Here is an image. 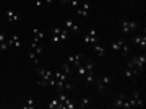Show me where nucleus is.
<instances>
[{"mask_svg": "<svg viewBox=\"0 0 146 109\" xmlns=\"http://www.w3.org/2000/svg\"><path fill=\"white\" fill-rule=\"evenodd\" d=\"M83 65L86 67V70H88V72H93V70H94V62H93V60L84 59V64H83Z\"/></svg>", "mask_w": 146, "mask_h": 109, "instance_id": "obj_26", "label": "nucleus"}, {"mask_svg": "<svg viewBox=\"0 0 146 109\" xmlns=\"http://www.w3.org/2000/svg\"><path fill=\"white\" fill-rule=\"evenodd\" d=\"M37 75H39V78H41L42 82H46L47 85H49V80L54 77V73L50 72V70H47L46 67H37Z\"/></svg>", "mask_w": 146, "mask_h": 109, "instance_id": "obj_4", "label": "nucleus"}, {"mask_svg": "<svg viewBox=\"0 0 146 109\" xmlns=\"http://www.w3.org/2000/svg\"><path fill=\"white\" fill-rule=\"evenodd\" d=\"M3 41H7V37H5L3 33H0V42H3Z\"/></svg>", "mask_w": 146, "mask_h": 109, "instance_id": "obj_33", "label": "nucleus"}, {"mask_svg": "<svg viewBox=\"0 0 146 109\" xmlns=\"http://www.w3.org/2000/svg\"><path fill=\"white\" fill-rule=\"evenodd\" d=\"M5 16H7V20L10 21V23H18V21L21 20V15L20 13H15L13 10H7Z\"/></svg>", "mask_w": 146, "mask_h": 109, "instance_id": "obj_8", "label": "nucleus"}, {"mask_svg": "<svg viewBox=\"0 0 146 109\" xmlns=\"http://www.w3.org/2000/svg\"><path fill=\"white\" fill-rule=\"evenodd\" d=\"M94 80H96V75H94V72H88L86 75H84V82L88 85L94 83Z\"/></svg>", "mask_w": 146, "mask_h": 109, "instance_id": "obj_18", "label": "nucleus"}, {"mask_svg": "<svg viewBox=\"0 0 146 109\" xmlns=\"http://www.w3.org/2000/svg\"><path fill=\"white\" fill-rule=\"evenodd\" d=\"M128 51H130V46H128V42H123V44H122V49H120V52H122V54H123V56H127V54H128Z\"/></svg>", "mask_w": 146, "mask_h": 109, "instance_id": "obj_27", "label": "nucleus"}, {"mask_svg": "<svg viewBox=\"0 0 146 109\" xmlns=\"http://www.w3.org/2000/svg\"><path fill=\"white\" fill-rule=\"evenodd\" d=\"M133 42H135L138 47L145 49V47H146V36H145V34H143V36H135V37H133Z\"/></svg>", "mask_w": 146, "mask_h": 109, "instance_id": "obj_13", "label": "nucleus"}, {"mask_svg": "<svg viewBox=\"0 0 146 109\" xmlns=\"http://www.w3.org/2000/svg\"><path fill=\"white\" fill-rule=\"evenodd\" d=\"M93 103V99H91V96H83V98L80 99V108H88L89 104Z\"/></svg>", "mask_w": 146, "mask_h": 109, "instance_id": "obj_16", "label": "nucleus"}, {"mask_svg": "<svg viewBox=\"0 0 146 109\" xmlns=\"http://www.w3.org/2000/svg\"><path fill=\"white\" fill-rule=\"evenodd\" d=\"M52 2H54V0H44V3H46V5H52Z\"/></svg>", "mask_w": 146, "mask_h": 109, "instance_id": "obj_35", "label": "nucleus"}, {"mask_svg": "<svg viewBox=\"0 0 146 109\" xmlns=\"http://www.w3.org/2000/svg\"><path fill=\"white\" fill-rule=\"evenodd\" d=\"M138 73H140V70H136V68L130 67V65H127V67L123 68V75H125V78H135Z\"/></svg>", "mask_w": 146, "mask_h": 109, "instance_id": "obj_10", "label": "nucleus"}, {"mask_svg": "<svg viewBox=\"0 0 146 109\" xmlns=\"http://www.w3.org/2000/svg\"><path fill=\"white\" fill-rule=\"evenodd\" d=\"M145 64H146V56L145 54H140V56H133V57L128 60V64L127 65H130V67L136 68V70H143V67H145Z\"/></svg>", "mask_w": 146, "mask_h": 109, "instance_id": "obj_1", "label": "nucleus"}, {"mask_svg": "<svg viewBox=\"0 0 146 109\" xmlns=\"http://www.w3.org/2000/svg\"><path fill=\"white\" fill-rule=\"evenodd\" d=\"M60 2H62V0H60Z\"/></svg>", "mask_w": 146, "mask_h": 109, "instance_id": "obj_38", "label": "nucleus"}, {"mask_svg": "<svg viewBox=\"0 0 146 109\" xmlns=\"http://www.w3.org/2000/svg\"><path fill=\"white\" fill-rule=\"evenodd\" d=\"M49 109H60V101H58V98L52 99V101L49 103Z\"/></svg>", "mask_w": 146, "mask_h": 109, "instance_id": "obj_25", "label": "nucleus"}, {"mask_svg": "<svg viewBox=\"0 0 146 109\" xmlns=\"http://www.w3.org/2000/svg\"><path fill=\"white\" fill-rule=\"evenodd\" d=\"M54 78H55V80H60V82H65V80H67V73H63L62 70H58V72L54 73Z\"/></svg>", "mask_w": 146, "mask_h": 109, "instance_id": "obj_22", "label": "nucleus"}, {"mask_svg": "<svg viewBox=\"0 0 146 109\" xmlns=\"http://www.w3.org/2000/svg\"><path fill=\"white\" fill-rule=\"evenodd\" d=\"M65 28H67L68 31H72V33H80V26L75 23L73 20H65Z\"/></svg>", "mask_w": 146, "mask_h": 109, "instance_id": "obj_11", "label": "nucleus"}, {"mask_svg": "<svg viewBox=\"0 0 146 109\" xmlns=\"http://www.w3.org/2000/svg\"><path fill=\"white\" fill-rule=\"evenodd\" d=\"M8 44H10V46H15V47H21L20 36H18V34H13V36H11V39H8Z\"/></svg>", "mask_w": 146, "mask_h": 109, "instance_id": "obj_15", "label": "nucleus"}, {"mask_svg": "<svg viewBox=\"0 0 146 109\" xmlns=\"http://www.w3.org/2000/svg\"><path fill=\"white\" fill-rule=\"evenodd\" d=\"M83 62H84V56H81V54H72L68 57V64L70 65H80Z\"/></svg>", "mask_w": 146, "mask_h": 109, "instance_id": "obj_7", "label": "nucleus"}, {"mask_svg": "<svg viewBox=\"0 0 146 109\" xmlns=\"http://www.w3.org/2000/svg\"><path fill=\"white\" fill-rule=\"evenodd\" d=\"M23 108H25V109H34V108H36V101H34V98H29V99H28L26 104H25Z\"/></svg>", "mask_w": 146, "mask_h": 109, "instance_id": "obj_24", "label": "nucleus"}, {"mask_svg": "<svg viewBox=\"0 0 146 109\" xmlns=\"http://www.w3.org/2000/svg\"><path fill=\"white\" fill-rule=\"evenodd\" d=\"M62 72H63V73H67V75H68V73L72 72V65H70L68 62H65V64L62 65Z\"/></svg>", "mask_w": 146, "mask_h": 109, "instance_id": "obj_28", "label": "nucleus"}, {"mask_svg": "<svg viewBox=\"0 0 146 109\" xmlns=\"http://www.w3.org/2000/svg\"><path fill=\"white\" fill-rule=\"evenodd\" d=\"M34 2H36V0H34Z\"/></svg>", "mask_w": 146, "mask_h": 109, "instance_id": "obj_37", "label": "nucleus"}, {"mask_svg": "<svg viewBox=\"0 0 146 109\" xmlns=\"http://www.w3.org/2000/svg\"><path fill=\"white\" fill-rule=\"evenodd\" d=\"M8 47H10V44H8V41H3V42H0V51H8Z\"/></svg>", "mask_w": 146, "mask_h": 109, "instance_id": "obj_29", "label": "nucleus"}, {"mask_svg": "<svg viewBox=\"0 0 146 109\" xmlns=\"http://www.w3.org/2000/svg\"><path fill=\"white\" fill-rule=\"evenodd\" d=\"M128 103H130L131 108L133 106H143V98L140 96V91L138 90H133L131 91V98H128Z\"/></svg>", "mask_w": 146, "mask_h": 109, "instance_id": "obj_5", "label": "nucleus"}, {"mask_svg": "<svg viewBox=\"0 0 146 109\" xmlns=\"http://www.w3.org/2000/svg\"><path fill=\"white\" fill-rule=\"evenodd\" d=\"M33 33H34V37H33V41L34 42H39L41 39H44V31H39V29H33Z\"/></svg>", "mask_w": 146, "mask_h": 109, "instance_id": "obj_17", "label": "nucleus"}, {"mask_svg": "<svg viewBox=\"0 0 146 109\" xmlns=\"http://www.w3.org/2000/svg\"><path fill=\"white\" fill-rule=\"evenodd\" d=\"M125 42V39H117L115 42H112V49L117 52H120V49H122V44Z\"/></svg>", "mask_w": 146, "mask_h": 109, "instance_id": "obj_21", "label": "nucleus"}, {"mask_svg": "<svg viewBox=\"0 0 146 109\" xmlns=\"http://www.w3.org/2000/svg\"><path fill=\"white\" fill-rule=\"evenodd\" d=\"M83 42L86 44V46H93V44H96V42H99V39H98V31L94 29V28H91L88 31V34H84V37H83Z\"/></svg>", "mask_w": 146, "mask_h": 109, "instance_id": "obj_3", "label": "nucleus"}, {"mask_svg": "<svg viewBox=\"0 0 146 109\" xmlns=\"http://www.w3.org/2000/svg\"><path fill=\"white\" fill-rule=\"evenodd\" d=\"M65 99H68V96L65 93H60L58 94V101H60V106H62V103H65Z\"/></svg>", "mask_w": 146, "mask_h": 109, "instance_id": "obj_30", "label": "nucleus"}, {"mask_svg": "<svg viewBox=\"0 0 146 109\" xmlns=\"http://www.w3.org/2000/svg\"><path fill=\"white\" fill-rule=\"evenodd\" d=\"M68 2H70V0H62V3H68Z\"/></svg>", "mask_w": 146, "mask_h": 109, "instance_id": "obj_36", "label": "nucleus"}, {"mask_svg": "<svg viewBox=\"0 0 146 109\" xmlns=\"http://www.w3.org/2000/svg\"><path fill=\"white\" fill-rule=\"evenodd\" d=\"M136 26H138V23L133 20H122L120 21V31H122V34H130L131 31H135Z\"/></svg>", "mask_w": 146, "mask_h": 109, "instance_id": "obj_2", "label": "nucleus"}, {"mask_svg": "<svg viewBox=\"0 0 146 109\" xmlns=\"http://www.w3.org/2000/svg\"><path fill=\"white\" fill-rule=\"evenodd\" d=\"M68 3H70V5L73 7V8H78V7H80L78 0H70V2H68Z\"/></svg>", "mask_w": 146, "mask_h": 109, "instance_id": "obj_31", "label": "nucleus"}, {"mask_svg": "<svg viewBox=\"0 0 146 109\" xmlns=\"http://www.w3.org/2000/svg\"><path fill=\"white\" fill-rule=\"evenodd\" d=\"M34 3H36V5H37V7H41V5H42V3H44V2H42V0H36V2H34Z\"/></svg>", "mask_w": 146, "mask_h": 109, "instance_id": "obj_34", "label": "nucleus"}, {"mask_svg": "<svg viewBox=\"0 0 146 109\" xmlns=\"http://www.w3.org/2000/svg\"><path fill=\"white\" fill-rule=\"evenodd\" d=\"M76 68H78V77L84 78V75L88 73V70H86V67H84L83 64H80V65H76Z\"/></svg>", "mask_w": 146, "mask_h": 109, "instance_id": "obj_23", "label": "nucleus"}, {"mask_svg": "<svg viewBox=\"0 0 146 109\" xmlns=\"http://www.w3.org/2000/svg\"><path fill=\"white\" fill-rule=\"evenodd\" d=\"M127 98H128V96H127V93H125V91H122V93L115 98V101H114V104H112V106H114V108H122Z\"/></svg>", "mask_w": 146, "mask_h": 109, "instance_id": "obj_9", "label": "nucleus"}, {"mask_svg": "<svg viewBox=\"0 0 146 109\" xmlns=\"http://www.w3.org/2000/svg\"><path fill=\"white\" fill-rule=\"evenodd\" d=\"M54 34H57L60 37V41H67L68 39V29L65 28H60V26H54Z\"/></svg>", "mask_w": 146, "mask_h": 109, "instance_id": "obj_6", "label": "nucleus"}, {"mask_svg": "<svg viewBox=\"0 0 146 109\" xmlns=\"http://www.w3.org/2000/svg\"><path fill=\"white\" fill-rule=\"evenodd\" d=\"M89 7H91V5H89V2H84L81 7H78V8H76V10H78V15L81 16V18H86V16H88Z\"/></svg>", "mask_w": 146, "mask_h": 109, "instance_id": "obj_12", "label": "nucleus"}, {"mask_svg": "<svg viewBox=\"0 0 146 109\" xmlns=\"http://www.w3.org/2000/svg\"><path fill=\"white\" fill-rule=\"evenodd\" d=\"M31 51H34V52L37 54V56H41L44 49H42V47L39 46V42H34V41H33V42H31Z\"/></svg>", "mask_w": 146, "mask_h": 109, "instance_id": "obj_19", "label": "nucleus"}, {"mask_svg": "<svg viewBox=\"0 0 146 109\" xmlns=\"http://www.w3.org/2000/svg\"><path fill=\"white\" fill-rule=\"evenodd\" d=\"M28 57H29V60H31L33 64H36V65H37V64H39V56H37V54H36V52H34V51L28 52Z\"/></svg>", "mask_w": 146, "mask_h": 109, "instance_id": "obj_20", "label": "nucleus"}, {"mask_svg": "<svg viewBox=\"0 0 146 109\" xmlns=\"http://www.w3.org/2000/svg\"><path fill=\"white\" fill-rule=\"evenodd\" d=\"M0 13H2V11H0Z\"/></svg>", "mask_w": 146, "mask_h": 109, "instance_id": "obj_39", "label": "nucleus"}, {"mask_svg": "<svg viewBox=\"0 0 146 109\" xmlns=\"http://www.w3.org/2000/svg\"><path fill=\"white\" fill-rule=\"evenodd\" d=\"M93 49H94V52L99 56V57H104V54H106V51H104V47L101 46L99 42H96V44H93Z\"/></svg>", "mask_w": 146, "mask_h": 109, "instance_id": "obj_14", "label": "nucleus"}, {"mask_svg": "<svg viewBox=\"0 0 146 109\" xmlns=\"http://www.w3.org/2000/svg\"><path fill=\"white\" fill-rule=\"evenodd\" d=\"M52 41H54V42H60V37H58L57 34H54V36H52Z\"/></svg>", "mask_w": 146, "mask_h": 109, "instance_id": "obj_32", "label": "nucleus"}]
</instances>
